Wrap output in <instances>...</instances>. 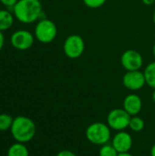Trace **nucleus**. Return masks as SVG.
<instances>
[{
  "mask_svg": "<svg viewBox=\"0 0 155 156\" xmlns=\"http://www.w3.org/2000/svg\"><path fill=\"white\" fill-rule=\"evenodd\" d=\"M144 126H145V122L141 117H139L137 115L132 116L131 121H130V124H129V128L132 131H133L135 133L142 132L144 129Z\"/></svg>",
  "mask_w": 155,
  "mask_h": 156,
  "instance_id": "15",
  "label": "nucleus"
},
{
  "mask_svg": "<svg viewBox=\"0 0 155 156\" xmlns=\"http://www.w3.org/2000/svg\"><path fill=\"white\" fill-rule=\"evenodd\" d=\"M143 73L145 76L146 84L155 90V61L147 65Z\"/></svg>",
  "mask_w": 155,
  "mask_h": 156,
  "instance_id": "14",
  "label": "nucleus"
},
{
  "mask_svg": "<svg viewBox=\"0 0 155 156\" xmlns=\"http://www.w3.org/2000/svg\"><path fill=\"white\" fill-rule=\"evenodd\" d=\"M154 4H155V2H154Z\"/></svg>",
  "mask_w": 155,
  "mask_h": 156,
  "instance_id": "28",
  "label": "nucleus"
},
{
  "mask_svg": "<svg viewBox=\"0 0 155 156\" xmlns=\"http://www.w3.org/2000/svg\"><path fill=\"white\" fill-rule=\"evenodd\" d=\"M35 37L27 30H17L14 32L11 36L10 42L11 45L18 50H26L30 48L34 44Z\"/></svg>",
  "mask_w": 155,
  "mask_h": 156,
  "instance_id": "8",
  "label": "nucleus"
},
{
  "mask_svg": "<svg viewBox=\"0 0 155 156\" xmlns=\"http://www.w3.org/2000/svg\"><path fill=\"white\" fill-rule=\"evenodd\" d=\"M18 0H0V3L7 7V10H9L10 12L13 13V9L14 6L16 5V4L17 3Z\"/></svg>",
  "mask_w": 155,
  "mask_h": 156,
  "instance_id": "19",
  "label": "nucleus"
},
{
  "mask_svg": "<svg viewBox=\"0 0 155 156\" xmlns=\"http://www.w3.org/2000/svg\"><path fill=\"white\" fill-rule=\"evenodd\" d=\"M123 109L131 115H138L143 109V101L137 94L132 93L125 97L123 101Z\"/></svg>",
  "mask_w": 155,
  "mask_h": 156,
  "instance_id": "11",
  "label": "nucleus"
},
{
  "mask_svg": "<svg viewBox=\"0 0 155 156\" xmlns=\"http://www.w3.org/2000/svg\"><path fill=\"white\" fill-rule=\"evenodd\" d=\"M143 1V3L144 4V5H153V4H154L155 0H142Z\"/></svg>",
  "mask_w": 155,
  "mask_h": 156,
  "instance_id": "22",
  "label": "nucleus"
},
{
  "mask_svg": "<svg viewBox=\"0 0 155 156\" xmlns=\"http://www.w3.org/2000/svg\"><path fill=\"white\" fill-rule=\"evenodd\" d=\"M7 156H29V153L24 144L16 143L9 147L7 151Z\"/></svg>",
  "mask_w": 155,
  "mask_h": 156,
  "instance_id": "13",
  "label": "nucleus"
},
{
  "mask_svg": "<svg viewBox=\"0 0 155 156\" xmlns=\"http://www.w3.org/2000/svg\"><path fill=\"white\" fill-rule=\"evenodd\" d=\"M118 156H133L132 154H131L130 153H123V154H119Z\"/></svg>",
  "mask_w": 155,
  "mask_h": 156,
  "instance_id": "24",
  "label": "nucleus"
},
{
  "mask_svg": "<svg viewBox=\"0 0 155 156\" xmlns=\"http://www.w3.org/2000/svg\"><path fill=\"white\" fill-rule=\"evenodd\" d=\"M4 45H5V37L3 35V32L0 31V51L3 48Z\"/></svg>",
  "mask_w": 155,
  "mask_h": 156,
  "instance_id": "21",
  "label": "nucleus"
},
{
  "mask_svg": "<svg viewBox=\"0 0 155 156\" xmlns=\"http://www.w3.org/2000/svg\"><path fill=\"white\" fill-rule=\"evenodd\" d=\"M132 144L133 141L132 135L125 131L118 132L111 141V144L119 154L129 153L132 147Z\"/></svg>",
  "mask_w": 155,
  "mask_h": 156,
  "instance_id": "10",
  "label": "nucleus"
},
{
  "mask_svg": "<svg viewBox=\"0 0 155 156\" xmlns=\"http://www.w3.org/2000/svg\"><path fill=\"white\" fill-rule=\"evenodd\" d=\"M13 14L19 22L32 24L42 19V4L40 0H18L14 6Z\"/></svg>",
  "mask_w": 155,
  "mask_h": 156,
  "instance_id": "1",
  "label": "nucleus"
},
{
  "mask_svg": "<svg viewBox=\"0 0 155 156\" xmlns=\"http://www.w3.org/2000/svg\"><path fill=\"white\" fill-rule=\"evenodd\" d=\"M85 50L84 39L79 35H70L69 36L63 44V51L65 55L71 58H79Z\"/></svg>",
  "mask_w": 155,
  "mask_h": 156,
  "instance_id": "6",
  "label": "nucleus"
},
{
  "mask_svg": "<svg viewBox=\"0 0 155 156\" xmlns=\"http://www.w3.org/2000/svg\"><path fill=\"white\" fill-rule=\"evenodd\" d=\"M153 101H154V103H155V90H154V91L153 92Z\"/></svg>",
  "mask_w": 155,
  "mask_h": 156,
  "instance_id": "25",
  "label": "nucleus"
},
{
  "mask_svg": "<svg viewBox=\"0 0 155 156\" xmlns=\"http://www.w3.org/2000/svg\"><path fill=\"white\" fill-rule=\"evenodd\" d=\"M14 23V14L7 9H0V31L8 30Z\"/></svg>",
  "mask_w": 155,
  "mask_h": 156,
  "instance_id": "12",
  "label": "nucleus"
},
{
  "mask_svg": "<svg viewBox=\"0 0 155 156\" xmlns=\"http://www.w3.org/2000/svg\"><path fill=\"white\" fill-rule=\"evenodd\" d=\"M132 116L122 108L111 111L107 116V124L111 130L121 132L129 127Z\"/></svg>",
  "mask_w": 155,
  "mask_h": 156,
  "instance_id": "5",
  "label": "nucleus"
},
{
  "mask_svg": "<svg viewBox=\"0 0 155 156\" xmlns=\"http://www.w3.org/2000/svg\"><path fill=\"white\" fill-rule=\"evenodd\" d=\"M153 23H154V25H155V11H154V13H153Z\"/></svg>",
  "mask_w": 155,
  "mask_h": 156,
  "instance_id": "27",
  "label": "nucleus"
},
{
  "mask_svg": "<svg viewBox=\"0 0 155 156\" xmlns=\"http://www.w3.org/2000/svg\"><path fill=\"white\" fill-rule=\"evenodd\" d=\"M151 156H155V144L153 145V147L151 149Z\"/></svg>",
  "mask_w": 155,
  "mask_h": 156,
  "instance_id": "23",
  "label": "nucleus"
},
{
  "mask_svg": "<svg viewBox=\"0 0 155 156\" xmlns=\"http://www.w3.org/2000/svg\"><path fill=\"white\" fill-rule=\"evenodd\" d=\"M121 63L123 69L127 71L140 70L143 66V58L137 50L128 49L122 53Z\"/></svg>",
  "mask_w": 155,
  "mask_h": 156,
  "instance_id": "7",
  "label": "nucleus"
},
{
  "mask_svg": "<svg viewBox=\"0 0 155 156\" xmlns=\"http://www.w3.org/2000/svg\"><path fill=\"white\" fill-rule=\"evenodd\" d=\"M57 156H77L72 151H69V150H62L60 151Z\"/></svg>",
  "mask_w": 155,
  "mask_h": 156,
  "instance_id": "20",
  "label": "nucleus"
},
{
  "mask_svg": "<svg viewBox=\"0 0 155 156\" xmlns=\"http://www.w3.org/2000/svg\"><path fill=\"white\" fill-rule=\"evenodd\" d=\"M12 136L17 143H27L31 141L36 134V124L28 117L17 116L14 119L10 129Z\"/></svg>",
  "mask_w": 155,
  "mask_h": 156,
  "instance_id": "2",
  "label": "nucleus"
},
{
  "mask_svg": "<svg viewBox=\"0 0 155 156\" xmlns=\"http://www.w3.org/2000/svg\"><path fill=\"white\" fill-rule=\"evenodd\" d=\"M107 2V0H83L84 5L91 9H96V8H100L102 5H105V3Z\"/></svg>",
  "mask_w": 155,
  "mask_h": 156,
  "instance_id": "18",
  "label": "nucleus"
},
{
  "mask_svg": "<svg viewBox=\"0 0 155 156\" xmlns=\"http://www.w3.org/2000/svg\"><path fill=\"white\" fill-rule=\"evenodd\" d=\"M122 83L124 87L130 90H139L146 84L144 73L141 70L127 71L122 78Z\"/></svg>",
  "mask_w": 155,
  "mask_h": 156,
  "instance_id": "9",
  "label": "nucleus"
},
{
  "mask_svg": "<svg viewBox=\"0 0 155 156\" xmlns=\"http://www.w3.org/2000/svg\"><path fill=\"white\" fill-rule=\"evenodd\" d=\"M14 119L6 114V113H1L0 114V131L5 132L7 130H10L13 124Z\"/></svg>",
  "mask_w": 155,
  "mask_h": 156,
  "instance_id": "16",
  "label": "nucleus"
},
{
  "mask_svg": "<svg viewBox=\"0 0 155 156\" xmlns=\"http://www.w3.org/2000/svg\"><path fill=\"white\" fill-rule=\"evenodd\" d=\"M153 56H154L155 58V44L154 46H153Z\"/></svg>",
  "mask_w": 155,
  "mask_h": 156,
  "instance_id": "26",
  "label": "nucleus"
},
{
  "mask_svg": "<svg viewBox=\"0 0 155 156\" xmlns=\"http://www.w3.org/2000/svg\"><path fill=\"white\" fill-rule=\"evenodd\" d=\"M111 129L108 124L100 122H93L86 129V138L95 145H104L109 143L111 136Z\"/></svg>",
  "mask_w": 155,
  "mask_h": 156,
  "instance_id": "3",
  "label": "nucleus"
},
{
  "mask_svg": "<svg viewBox=\"0 0 155 156\" xmlns=\"http://www.w3.org/2000/svg\"><path fill=\"white\" fill-rule=\"evenodd\" d=\"M58 35V28L56 24L48 18L38 20L35 27V37L43 44L52 42Z\"/></svg>",
  "mask_w": 155,
  "mask_h": 156,
  "instance_id": "4",
  "label": "nucleus"
},
{
  "mask_svg": "<svg viewBox=\"0 0 155 156\" xmlns=\"http://www.w3.org/2000/svg\"><path fill=\"white\" fill-rule=\"evenodd\" d=\"M118 154L119 153L113 147V145L109 144L102 145L99 152V156H118Z\"/></svg>",
  "mask_w": 155,
  "mask_h": 156,
  "instance_id": "17",
  "label": "nucleus"
}]
</instances>
